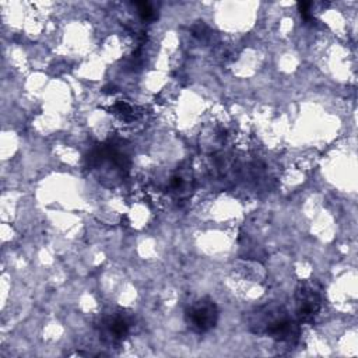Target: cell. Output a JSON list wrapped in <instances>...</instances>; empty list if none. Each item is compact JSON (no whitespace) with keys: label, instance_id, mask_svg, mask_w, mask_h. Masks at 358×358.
Masks as SVG:
<instances>
[{"label":"cell","instance_id":"obj_1","mask_svg":"<svg viewBox=\"0 0 358 358\" xmlns=\"http://www.w3.org/2000/svg\"><path fill=\"white\" fill-rule=\"evenodd\" d=\"M249 323L255 333L267 334L281 343H291L298 338V323L281 306L266 305L257 309Z\"/></svg>","mask_w":358,"mask_h":358},{"label":"cell","instance_id":"obj_2","mask_svg":"<svg viewBox=\"0 0 358 358\" xmlns=\"http://www.w3.org/2000/svg\"><path fill=\"white\" fill-rule=\"evenodd\" d=\"M218 306L210 298H201L194 301L185 312V320L187 327L194 333H207L215 327L218 322Z\"/></svg>","mask_w":358,"mask_h":358},{"label":"cell","instance_id":"obj_3","mask_svg":"<svg viewBox=\"0 0 358 358\" xmlns=\"http://www.w3.org/2000/svg\"><path fill=\"white\" fill-rule=\"evenodd\" d=\"M322 306V296L312 284H301L296 289V313L303 322L312 320Z\"/></svg>","mask_w":358,"mask_h":358},{"label":"cell","instance_id":"obj_4","mask_svg":"<svg viewBox=\"0 0 358 358\" xmlns=\"http://www.w3.org/2000/svg\"><path fill=\"white\" fill-rule=\"evenodd\" d=\"M130 330V322L123 313H110L102 319L101 336L108 343L123 341Z\"/></svg>","mask_w":358,"mask_h":358},{"label":"cell","instance_id":"obj_5","mask_svg":"<svg viewBox=\"0 0 358 358\" xmlns=\"http://www.w3.org/2000/svg\"><path fill=\"white\" fill-rule=\"evenodd\" d=\"M134 6L137 7V11H138V15L141 17V20L151 21V20L157 18V11H155V8L152 7L151 3H148V1H136Z\"/></svg>","mask_w":358,"mask_h":358}]
</instances>
